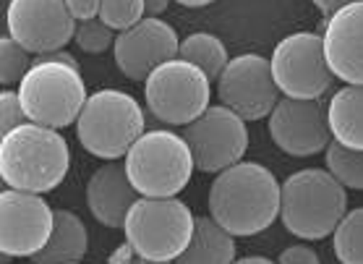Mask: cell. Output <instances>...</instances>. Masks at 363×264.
<instances>
[{
	"mask_svg": "<svg viewBox=\"0 0 363 264\" xmlns=\"http://www.w3.org/2000/svg\"><path fill=\"white\" fill-rule=\"evenodd\" d=\"M280 97L272 60L259 53H240L228 60L223 74L217 76V99L251 123L269 118Z\"/></svg>",
	"mask_w": 363,
	"mask_h": 264,
	"instance_id": "30bf717a",
	"label": "cell"
},
{
	"mask_svg": "<svg viewBox=\"0 0 363 264\" xmlns=\"http://www.w3.org/2000/svg\"><path fill=\"white\" fill-rule=\"evenodd\" d=\"M89 251L86 225L71 209H55V225L48 243L32 256L34 264H76Z\"/></svg>",
	"mask_w": 363,
	"mask_h": 264,
	"instance_id": "ac0fdd59",
	"label": "cell"
},
{
	"mask_svg": "<svg viewBox=\"0 0 363 264\" xmlns=\"http://www.w3.org/2000/svg\"><path fill=\"white\" fill-rule=\"evenodd\" d=\"M113 264H125V262H141L139 254H136V248L131 246V241H123L121 246L113 251V254L108 256Z\"/></svg>",
	"mask_w": 363,
	"mask_h": 264,
	"instance_id": "f546056e",
	"label": "cell"
},
{
	"mask_svg": "<svg viewBox=\"0 0 363 264\" xmlns=\"http://www.w3.org/2000/svg\"><path fill=\"white\" fill-rule=\"evenodd\" d=\"M139 197L141 194L133 189L131 178L125 173V163L118 160H105V165H99L86 181V207L91 217L113 231L123 228L125 215Z\"/></svg>",
	"mask_w": 363,
	"mask_h": 264,
	"instance_id": "e0dca14e",
	"label": "cell"
},
{
	"mask_svg": "<svg viewBox=\"0 0 363 264\" xmlns=\"http://www.w3.org/2000/svg\"><path fill=\"white\" fill-rule=\"evenodd\" d=\"M170 3L173 0H144V11H147V16H162Z\"/></svg>",
	"mask_w": 363,
	"mask_h": 264,
	"instance_id": "1f68e13d",
	"label": "cell"
},
{
	"mask_svg": "<svg viewBox=\"0 0 363 264\" xmlns=\"http://www.w3.org/2000/svg\"><path fill=\"white\" fill-rule=\"evenodd\" d=\"M99 3L102 0H66L68 11L76 21H86V18L99 16Z\"/></svg>",
	"mask_w": 363,
	"mask_h": 264,
	"instance_id": "f1b7e54d",
	"label": "cell"
},
{
	"mask_svg": "<svg viewBox=\"0 0 363 264\" xmlns=\"http://www.w3.org/2000/svg\"><path fill=\"white\" fill-rule=\"evenodd\" d=\"M282 264H316L319 262V254L316 248L308 243V241H301V243H293L280 254Z\"/></svg>",
	"mask_w": 363,
	"mask_h": 264,
	"instance_id": "83f0119b",
	"label": "cell"
},
{
	"mask_svg": "<svg viewBox=\"0 0 363 264\" xmlns=\"http://www.w3.org/2000/svg\"><path fill=\"white\" fill-rule=\"evenodd\" d=\"M235 236L217 223L212 215L196 217L189 246L175 262L178 264H230L235 262Z\"/></svg>",
	"mask_w": 363,
	"mask_h": 264,
	"instance_id": "d6986e66",
	"label": "cell"
},
{
	"mask_svg": "<svg viewBox=\"0 0 363 264\" xmlns=\"http://www.w3.org/2000/svg\"><path fill=\"white\" fill-rule=\"evenodd\" d=\"M322 42L335 79L363 84V0L327 16Z\"/></svg>",
	"mask_w": 363,
	"mask_h": 264,
	"instance_id": "2e32d148",
	"label": "cell"
},
{
	"mask_svg": "<svg viewBox=\"0 0 363 264\" xmlns=\"http://www.w3.org/2000/svg\"><path fill=\"white\" fill-rule=\"evenodd\" d=\"M196 215L175 197H139L123 223L125 241H131L141 262H175L194 236Z\"/></svg>",
	"mask_w": 363,
	"mask_h": 264,
	"instance_id": "5b68a950",
	"label": "cell"
},
{
	"mask_svg": "<svg viewBox=\"0 0 363 264\" xmlns=\"http://www.w3.org/2000/svg\"><path fill=\"white\" fill-rule=\"evenodd\" d=\"M267 131L274 147L290 157H314L332 141L327 102L319 99L285 97L267 118Z\"/></svg>",
	"mask_w": 363,
	"mask_h": 264,
	"instance_id": "4fadbf2b",
	"label": "cell"
},
{
	"mask_svg": "<svg viewBox=\"0 0 363 264\" xmlns=\"http://www.w3.org/2000/svg\"><path fill=\"white\" fill-rule=\"evenodd\" d=\"M32 53L16 42L11 34L0 37V84L3 87H18V82L32 68Z\"/></svg>",
	"mask_w": 363,
	"mask_h": 264,
	"instance_id": "cb8c5ba5",
	"label": "cell"
},
{
	"mask_svg": "<svg viewBox=\"0 0 363 264\" xmlns=\"http://www.w3.org/2000/svg\"><path fill=\"white\" fill-rule=\"evenodd\" d=\"M178 6H186V9H204L209 3H215V0H173Z\"/></svg>",
	"mask_w": 363,
	"mask_h": 264,
	"instance_id": "d6a6232c",
	"label": "cell"
},
{
	"mask_svg": "<svg viewBox=\"0 0 363 264\" xmlns=\"http://www.w3.org/2000/svg\"><path fill=\"white\" fill-rule=\"evenodd\" d=\"M178 55L191 60V63H196L212 82H217V76L223 74V68L230 60L225 42L212 32H194L189 37H183Z\"/></svg>",
	"mask_w": 363,
	"mask_h": 264,
	"instance_id": "44dd1931",
	"label": "cell"
},
{
	"mask_svg": "<svg viewBox=\"0 0 363 264\" xmlns=\"http://www.w3.org/2000/svg\"><path fill=\"white\" fill-rule=\"evenodd\" d=\"M324 167L345 189L363 191V149L342 147L340 141L332 139L324 149Z\"/></svg>",
	"mask_w": 363,
	"mask_h": 264,
	"instance_id": "7402d4cb",
	"label": "cell"
},
{
	"mask_svg": "<svg viewBox=\"0 0 363 264\" xmlns=\"http://www.w3.org/2000/svg\"><path fill=\"white\" fill-rule=\"evenodd\" d=\"M248 121L228 105L209 108L191 123L183 126V136L194 152L199 173H220L243 160L248 149Z\"/></svg>",
	"mask_w": 363,
	"mask_h": 264,
	"instance_id": "8fae6325",
	"label": "cell"
},
{
	"mask_svg": "<svg viewBox=\"0 0 363 264\" xmlns=\"http://www.w3.org/2000/svg\"><path fill=\"white\" fill-rule=\"evenodd\" d=\"M178 48L181 40L173 26L160 16H144L133 26L116 34L113 58L125 79L144 82L160 63L175 58Z\"/></svg>",
	"mask_w": 363,
	"mask_h": 264,
	"instance_id": "9a60e30c",
	"label": "cell"
},
{
	"mask_svg": "<svg viewBox=\"0 0 363 264\" xmlns=\"http://www.w3.org/2000/svg\"><path fill=\"white\" fill-rule=\"evenodd\" d=\"M29 118L24 113V105L18 99V89H11V87H3L0 92V136L9 133L11 128L26 123Z\"/></svg>",
	"mask_w": 363,
	"mask_h": 264,
	"instance_id": "4316f807",
	"label": "cell"
},
{
	"mask_svg": "<svg viewBox=\"0 0 363 264\" xmlns=\"http://www.w3.org/2000/svg\"><path fill=\"white\" fill-rule=\"evenodd\" d=\"M347 212V189L327 167H303L282 181L280 220L290 236L322 241Z\"/></svg>",
	"mask_w": 363,
	"mask_h": 264,
	"instance_id": "3957f363",
	"label": "cell"
},
{
	"mask_svg": "<svg viewBox=\"0 0 363 264\" xmlns=\"http://www.w3.org/2000/svg\"><path fill=\"white\" fill-rule=\"evenodd\" d=\"M272 74L285 97L319 99L332 87V74L324 55L322 34L293 32L277 42L272 53Z\"/></svg>",
	"mask_w": 363,
	"mask_h": 264,
	"instance_id": "9c48e42d",
	"label": "cell"
},
{
	"mask_svg": "<svg viewBox=\"0 0 363 264\" xmlns=\"http://www.w3.org/2000/svg\"><path fill=\"white\" fill-rule=\"evenodd\" d=\"M316 9L322 11L324 16H332L335 11L345 9V6H350V3H358V0H311Z\"/></svg>",
	"mask_w": 363,
	"mask_h": 264,
	"instance_id": "4dcf8cb0",
	"label": "cell"
},
{
	"mask_svg": "<svg viewBox=\"0 0 363 264\" xmlns=\"http://www.w3.org/2000/svg\"><path fill=\"white\" fill-rule=\"evenodd\" d=\"M212 99V79L191 60L175 58L160 63L144 79V102L152 118L167 126L196 121Z\"/></svg>",
	"mask_w": 363,
	"mask_h": 264,
	"instance_id": "ba28073f",
	"label": "cell"
},
{
	"mask_svg": "<svg viewBox=\"0 0 363 264\" xmlns=\"http://www.w3.org/2000/svg\"><path fill=\"white\" fill-rule=\"evenodd\" d=\"M16 89L26 118L32 123L50 126L58 131L76 126L89 99L79 66H71L66 60L45 58V55H34L32 68L18 82Z\"/></svg>",
	"mask_w": 363,
	"mask_h": 264,
	"instance_id": "277c9868",
	"label": "cell"
},
{
	"mask_svg": "<svg viewBox=\"0 0 363 264\" xmlns=\"http://www.w3.org/2000/svg\"><path fill=\"white\" fill-rule=\"evenodd\" d=\"M55 225V209L45 202V194L6 189L0 191V254L32 259Z\"/></svg>",
	"mask_w": 363,
	"mask_h": 264,
	"instance_id": "7c38bea8",
	"label": "cell"
},
{
	"mask_svg": "<svg viewBox=\"0 0 363 264\" xmlns=\"http://www.w3.org/2000/svg\"><path fill=\"white\" fill-rule=\"evenodd\" d=\"M144 16H147L144 0H102L99 3V18L116 32H123Z\"/></svg>",
	"mask_w": 363,
	"mask_h": 264,
	"instance_id": "484cf974",
	"label": "cell"
},
{
	"mask_svg": "<svg viewBox=\"0 0 363 264\" xmlns=\"http://www.w3.org/2000/svg\"><path fill=\"white\" fill-rule=\"evenodd\" d=\"M196 170L194 152L183 133L144 131L125 155V173L141 197H178Z\"/></svg>",
	"mask_w": 363,
	"mask_h": 264,
	"instance_id": "8992f818",
	"label": "cell"
},
{
	"mask_svg": "<svg viewBox=\"0 0 363 264\" xmlns=\"http://www.w3.org/2000/svg\"><path fill=\"white\" fill-rule=\"evenodd\" d=\"M332 139L342 147L363 149V84H345L327 99Z\"/></svg>",
	"mask_w": 363,
	"mask_h": 264,
	"instance_id": "ffe728a7",
	"label": "cell"
},
{
	"mask_svg": "<svg viewBox=\"0 0 363 264\" xmlns=\"http://www.w3.org/2000/svg\"><path fill=\"white\" fill-rule=\"evenodd\" d=\"M238 262H240V264H267V262H269V256H256V254H248V256H240Z\"/></svg>",
	"mask_w": 363,
	"mask_h": 264,
	"instance_id": "836d02e7",
	"label": "cell"
},
{
	"mask_svg": "<svg viewBox=\"0 0 363 264\" xmlns=\"http://www.w3.org/2000/svg\"><path fill=\"white\" fill-rule=\"evenodd\" d=\"M332 248L337 262L363 264V207L347 209L332 233Z\"/></svg>",
	"mask_w": 363,
	"mask_h": 264,
	"instance_id": "603a6c76",
	"label": "cell"
},
{
	"mask_svg": "<svg viewBox=\"0 0 363 264\" xmlns=\"http://www.w3.org/2000/svg\"><path fill=\"white\" fill-rule=\"evenodd\" d=\"M6 26L32 55L63 50L76 34V18L66 0H11Z\"/></svg>",
	"mask_w": 363,
	"mask_h": 264,
	"instance_id": "5bb4252c",
	"label": "cell"
},
{
	"mask_svg": "<svg viewBox=\"0 0 363 264\" xmlns=\"http://www.w3.org/2000/svg\"><path fill=\"white\" fill-rule=\"evenodd\" d=\"M116 29H110L102 18H86V21H76V34L74 42L82 53L89 55H99L116 45Z\"/></svg>",
	"mask_w": 363,
	"mask_h": 264,
	"instance_id": "d4e9b609",
	"label": "cell"
},
{
	"mask_svg": "<svg viewBox=\"0 0 363 264\" xmlns=\"http://www.w3.org/2000/svg\"><path fill=\"white\" fill-rule=\"evenodd\" d=\"M282 183L259 163H235L217 173L209 186V215L235 238L264 233L280 217Z\"/></svg>",
	"mask_w": 363,
	"mask_h": 264,
	"instance_id": "6da1fadb",
	"label": "cell"
},
{
	"mask_svg": "<svg viewBox=\"0 0 363 264\" xmlns=\"http://www.w3.org/2000/svg\"><path fill=\"white\" fill-rule=\"evenodd\" d=\"M147 131L144 108L139 99L121 89H99L89 94L82 116L76 121V139L99 160H121L133 141Z\"/></svg>",
	"mask_w": 363,
	"mask_h": 264,
	"instance_id": "52a82bcc",
	"label": "cell"
},
{
	"mask_svg": "<svg viewBox=\"0 0 363 264\" xmlns=\"http://www.w3.org/2000/svg\"><path fill=\"white\" fill-rule=\"evenodd\" d=\"M71 170L68 141L42 123H26L0 136V178L6 186L32 194L55 191Z\"/></svg>",
	"mask_w": 363,
	"mask_h": 264,
	"instance_id": "7a4b0ae2",
	"label": "cell"
}]
</instances>
